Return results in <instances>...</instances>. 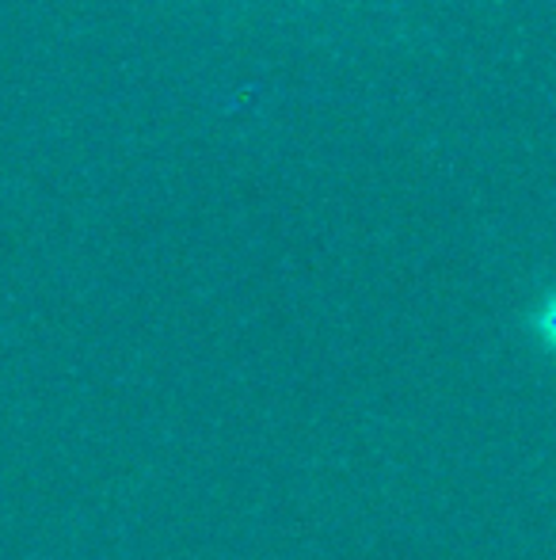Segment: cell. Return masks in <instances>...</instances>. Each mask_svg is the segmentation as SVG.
Returning a JSON list of instances; mask_svg holds the SVG:
<instances>
[{
    "instance_id": "cell-1",
    "label": "cell",
    "mask_w": 556,
    "mask_h": 560,
    "mask_svg": "<svg viewBox=\"0 0 556 560\" xmlns=\"http://www.w3.org/2000/svg\"><path fill=\"white\" fill-rule=\"evenodd\" d=\"M542 332H545V339H549V343H553V351H556V305H553V310L542 317Z\"/></svg>"
}]
</instances>
